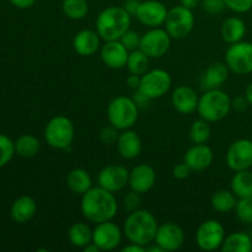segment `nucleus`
I'll return each instance as SVG.
<instances>
[{
	"instance_id": "nucleus-15",
	"label": "nucleus",
	"mask_w": 252,
	"mask_h": 252,
	"mask_svg": "<svg viewBox=\"0 0 252 252\" xmlns=\"http://www.w3.org/2000/svg\"><path fill=\"white\" fill-rule=\"evenodd\" d=\"M98 186L116 193L127 187L129 182V171L122 165H107L97 176Z\"/></svg>"
},
{
	"instance_id": "nucleus-10",
	"label": "nucleus",
	"mask_w": 252,
	"mask_h": 252,
	"mask_svg": "<svg viewBox=\"0 0 252 252\" xmlns=\"http://www.w3.org/2000/svg\"><path fill=\"white\" fill-rule=\"evenodd\" d=\"M172 79L169 71L164 69H153L142 75V84L139 90L152 100L160 98L171 89Z\"/></svg>"
},
{
	"instance_id": "nucleus-49",
	"label": "nucleus",
	"mask_w": 252,
	"mask_h": 252,
	"mask_svg": "<svg viewBox=\"0 0 252 252\" xmlns=\"http://www.w3.org/2000/svg\"><path fill=\"white\" fill-rule=\"evenodd\" d=\"M202 2V0H181V5L182 6L187 7L189 10L196 9L197 6H199Z\"/></svg>"
},
{
	"instance_id": "nucleus-51",
	"label": "nucleus",
	"mask_w": 252,
	"mask_h": 252,
	"mask_svg": "<svg viewBox=\"0 0 252 252\" xmlns=\"http://www.w3.org/2000/svg\"><path fill=\"white\" fill-rule=\"evenodd\" d=\"M245 97L248 98L249 103H250V105L252 106V83L250 84V85L248 86V88H246V90H245Z\"/></svg>"
},
{
	"instance_id": "nucleus-42",
	"label": "nucleus",
	"mask_w": 252,
	"mask_h": 252,
	"mask_svg": "<svg viewBox=\"0 0 252 252\" xmlns=\"http://www.w3.org/2000/svg\"><path fill=\"white\" fill-rule=\"evenodd\" d=\"M191 172L192 170L189 169V166L186 162H179L172 169V176L177 180H186L191 175Z\"/></svg>"
},
{
	"instance_id": "nucleus-33",
	"label": "nucleus",
	"mask_w": 252,
	"mask_h": 252,
	"mask_svg": "<svg viewBox=\"0 0 252 252\" xmlns=\"http://www.w3.org/2000/svg\"><path fill=\"white\" fill-rule=\"evenodd\" d=\"M62 10L69 19L81 20L89 12L88 0H63Z\"/></svg>"
},
{
	"instance_id": "nucleus-24",
	"label": "nucleus",
	"mask_w": 252,
	"mask_h": 252,
	"mask_svg": "<svg viewBox=\"0 0 252 252\" xmlns=\"http://www.w3.org/2000/svg\"><path fill=\"white\" fill-rule=\"evenodd\" d=\"M37 212V204L32 197L22 196L14 202L11 207V218L16 223H26L33 218Z\"/></svg>"
},
{
	"instance_id": "nucleus-9",
	"label": "nucleus",
	"mask_w": 252,
	"mask_h": 252,
	"mask_svg": "<svg viewBox=\"0 0 252 252\" xmlns=\"http://www.w3.org/2000/svg\"><path fill=\"white\" fill-rule=\"evenodd\" d=\"M225 229L216 219H208L198 226L196 231V243L203 251H216L221 248L225 239Z\"/></svg>"
},
{
	"instance_id": "nucleus-43",
	"label": "nucleus",
	"mask_w": 252,
	"mask_h": 252,
	"mask_svg": "<svg viewBox=\"0 0 252 252\" xmlns=\"http://www.w3.org/2000/svg\"><path fill=\"white\" fill-rule=\"evenodd\" d=\"M132 100L134 101V103L137 105V107L139 108V110H142V108H147L149 107L150 102H152V98L148 97L145 94H143L140 90H134V94H133L132 96Z\"/></svg>"
},
{
	"instance_id": "nucleus-35",
	"label": "nucleus",
	"mask_w": 252,
	"mask_h": 252,
	"mask_svg": "<svg viewBox=\"0 0 252 252\" xmlns=\"http://www.w3.org/2000/svg\"><path fill=\"white\" fill-rule=\"evenodd\" d=\"M235 213L241 223L252 224V196L238 199Z\"/></svg>"
},
{
	"instance_id": "nucleus-16",
	"label": "nucleus",
	"mask_w": 252,
	"mask_h": 252,
	"mask_svg": "<svg viewBox=\"0 0 252 252\" xmlns=\"http://www.w3.org/2000/svg\"><path fill=\"white\" fill-rule=\"evenodd\" d=\"M185 233L177 224L169 221L158 226L154 244L164 251H177L184 246Z\"/></svg>"
},
{
	"instance_id": "nucleus-11",
	"label": "nucleus",
	"mask_w": 252,
	"mask_h": 252,
	"mask_svg": "<svg viewBox=\"0 0 252 252\" xmlns=\"http://www.w3.org/2000/svg\"><path fill=\"white\" fill-rule=\"evenodd\" d=\"M171 39L166 30L153 27L142 36L139 49H142L149 58H160L169 52Z\"/></svg>"
},
{
	"instance_id": "nucleus-19",
	"label": "nucleus",
	"mask_w": 252,
	"mask_h": 252,
	"mask_svg": "<svg viewBox=\"0 0 252 252\" xmlns=\"http://www.w3.org/2000/svg\"><path fill=\"white\" fill-rule=\"evenodd\" d=\"M199 97L196 90L186 85L177 86L171 95V103L175 110L181 115H191L198 107Z\"/></svg>"
},
{
	"instance_id": "nucleus-7",
	"label": "nucleus",
	"mask_w": 252,
	"mask_h": 252,
	"mask_svg": "<svg viewBox=\"0 0 252 252\" xmlns=\"http://www.w3.org/2000/svg\"><path fill=\"white\" fill-rule=\"evenodd\" d=\"M194 27L193 11L179 5L169 10L165 21V30L169 32L171 38H186Z\"/></svg>"
},
{
	"instance_id": "nucleus-5",
	"label": "nucleus",
	"mask_w": 252,
	"mask_h": 252,
	"mask_svg": "<svg viewBox=\"0 0 252 252\" xmlns=\"http://www.w3.org/2000/svg\"><path fill=\"white\" fill-rule=\"evenodd\" d=\"M139 116V108L127 96H117L112 98L107 106V118L110 125L120 130L130 129L135 126Z\"/></svg>"
},
{
	"instance_id": "nucleus-36",
	"label": "nucleus",
	"mask_w": 252,
	"mask_h": 252,
	"mask_svg": "<svg viewBox=\"0 0 252 252\" xmlns=\"http://www.w3.org/2000/svg\"><path fill=\"white\" fill-rule=\"evenodd\" d=\"M15 153V143L9 137L0 134V167L9 164Z\"/></svg>"
},
{
	"instance_id": "nucleus-17",
	"label": "nucleus",
	"mask_w": 252,
	"mask_h": 252,
	"mask_svg": "<svg viewBox=\"0 0 252 252\" xmlns=\"http://www.w3.org/2000/svg\"><path fill=\"white\" fill-rule=\"evenodd\" d=\"M157 182V172L154 167L148 164H139L129 171V182L128 186L130 189L143 194L149 192Z\"/></svg>"
},
{
	"instance_id": "nucleus-48",
	"label": "nucleus",
	"mask_w": 252,
	"mask_h": 252,
	"mask_svg": "<svg viewBox=\"0 0 252 252\" xmlns=\"http://www.w3.org/2000/svg\"><path fill=\"white\" fill-rule=\"evenodd\" d=\"M147 250V248H144V246L142 245H138V244H134V243H129V245L125 246V248L122 249L123 252H144Z\"/></svg>"
},
{
	"instance_id": "nucleus-34",
	"label": "nucleus",
	"mask_w": 252,
	"mask_h": 252,
	"mask_svg": "<svg viewBox=\"0 0 252 252\" xmlns=\"http://www.w3.org/2000/svg\"><path fill=\"white\" fill-rule=\"evenodd\" d=\"M212 134L211 127H209V122L207 121L199 120L194 121L192 123L191 128H189V139L194 143V144H204L209 140Z\"/></svg>"
},
{
	"instance_id": "nucleus-50",
	"label": "nucleus",
	"mask_w": 252,
	"mask_h": 252,
	"mask_svg": "<svg viewBox=\"0 0 252 252\" xmlns=\"http://www.w3.org/2000/svg\"><path fill=\"white\" fill-rule=\"evenodd\" d=\"M83 251L84 252H98L100 251V249H98L95 244L91 243V244H89L88 246H85V248L83 249Z\"/></svg>"
},
{
	"instance_id": "nucleus-32",
	"label": "nucleus",
	"mask_w": 252,
	"mask_h": 252,
	"mask_svg": "<svg viewBox=\"0 0 252 252\" xmlns=\"http://www.w3.org/2000/svg\"><path fill=\"white\" fill-rule=\"evenodd\" d=\"M149 61L150 58L142 51V49H135L129 52L127 61V69L130 74H137L143 75L149 70Z\"/></svg>"
},
{
	"instance_id": "nucleus-30",
	"label": "nucleus",
	"mask_w": 252,
	"mask_h": 252,
	"mask_svg": "<svg viewBox=\"0 0 252 252\" xmlns=\"http://www.w3.org/2000/svg\"><path fill=\"white\" fill-rule=\"evenodd\" d=\"M238 203V197L234 194L233 191L228 189H219L213 193L211 198L212 208L218 213H229L234 211Z\"/></svg>"
},
{
	"instance_id": "nucleus-18",
	"label": "nucleus",
	"mask_w": 252,
	"mask_h": 252,
	"mask_svg": "<svg viewBox=\"0 0 252 252\" xmlns=\"http://www.w3.org/2000/svg\"><path fill=\"white\" fill-rule=\"evenodd\" d=\"M101 59L111 69H122L127 65L129 51L121 43L120 39L106 41L100 48Z\"/></svg>"
},
{
	"instance_id": "nucleus-8",
	"label": "nucleus",
	"mask_w": 252,
	"mask_h": 252,
	"mask_svg": "<svg viewBox=\"0 0 252 252\" xmlns=\"http://www.w3.org/2000/svg\"><path fill=\"white\" fill-rule=\"evenodd\" d=\"M225 63L229 70L238 75L252 73V43L240 41L233 43L225 53Z\"/></svg>"
},
{
	"instance_id": "nucleus-39",
	"label": "nucleus",
	"mask_w": 252,
	"mask_h": 252,
	"mask_svg": "<svg viewBox=\"0 0 252 252\" xmlns=\"http://www.w3.org/2000/svg\"><path fill=\"white\" fill-rule=\"evenodd\" d=\"M118 137H120V129L113 127L112 125L106 126V127H103L100 132L101 142L106 145L116 144L118 140Z\"/></svg>"
},
{
	"instance_id": "nucleus-21",
	"label": "nucleus",
	"mask_w": 252,
	"mask_h": 252,
	"mask_svg": "<svg viewBox=\"0 0 252 252\" xmlns=\"http://www.w3.org/2000/svg\"><path fill=\"white\" fill-rule=\"evenodd\" d=\"M116 145H117V150L120 155L126 160H133L139 157L143 148L142 139L134 130H132V128L121 130Z\"/></svg>"
},
{
	"instance_id": "nucleus-20",
	"label": "nucleus",
	"mask_w": 252,
	"mask_h": 252,
	"mask_svg": "<svg viewBox=\"0 0 252 252\" xmlns=\"http://www.w3.org/2000/svg\"><path fill=\"white\" fill-rule=\"evenodd\" d=\"M214 160L213 150L211 147L204 144H194L186 152L184 161L189 166L192 171H203L208 169Z\"/></svg>"
},
{
	"instance_id": "nucleus-44",
	"label": "nucleus",
	"mask_w": 252,
	"mask_h": 252,
	"mask_svg": "<svg viewBox=\"0 0 252 252\" xmlns=\"http://www.w3.org/2000/svg\"><path fill=\"white\" fill-rule=\"evenodd\" d=\"M249 105H250V103H249L248 98H246L245 96H236L234 100H231V108L238 111V112H243V111H245Z\"/></svg>"
},
{
	"instance_id": "nucleus-14",
	"label": "nucleus",
	"mask_w": 252,
	"mask_h": 252,
	"mask_svg": "<svg viewBox=\"0 0 252 252\" xmlns=\"http://www.w3.org/2000/svg\"><path fill=\"white\" fill-rule=\"evenodd\" d=\"M167 12L169 10L161 1L145 0V1H140L134 16L140 24L153 29V27H160L161 25H165Z\"/></svg>"
},
{
	"instance_id": "nucleus-3",
	"label": "nucleus",
	"mask_w": 252,
	"mask_h": 252,
	"mask_svg": "<svg viewBox=\"0 0 252 252\" xmlns=\"http://www.w3.org/2000/svg\"><path fill=\"white\" fill-rule=\"evenodd\" d=\"M132 24V15L123 6H108L96 19V31L103 41L120 39Z\"/></svg>"
},
{
	"instance_id": "nucleus-29",
	"label": "nucleus",
	"mask_w": 252,
	"mask_h": 252,
	"mask_svg": "<svg viewBox=\"0 0 252 252\" xmlns=\"http://www.w3.org/2000/svg\"><path fill=\"white\" fill-rule=\"evenodd\" d=\"M230 187L238 198L252 196V172L250 169L236 171L231 179Z\"/></svg>"
},
{
	"instance_id": "nucleus-6",
	"label": "nucleus",
	"mask_w": 252,
	"mask_h": 252,
	"mask_svg": "<svg viewBox=\"0 0 252 252\" xmlns=\"http://www.w3.org/2000/svg\"><path fill=\"white\" fill-rule=\"evenodd\" d=\"M75 137L73 122L65 116L58 115L51 118L44 128V140L53 149L66 150Z\"/></svg>"
},
{
	"instance_id": "nucleus-37",
	"label": "nucleus",
	"mask_w": 252,
	"mask_h": 252,
	"mask_svg": "<svg viewBox=\"0 0 252 252\" xmlns=\"http://www.w3.org/2000/svg\"><path fill=\"white\" fill-rule=\"evenodd\" d=\"M140 36L137 31H133V30H128L125 34L120 38L121 43L126 47L129 52L135 51V49H139L140 46Z\"/></svg>"
},
{
	"instance_id": "nucleus-45",
	"label": "nucleus",
	"mask_w": 252,
	"mask_h": 252,
	"mask_svg": "<svg viewBox=\"0 0 252 252\" xmlns=\"http://www.w3.org/2000/svg\"><path fill=\"white\" fill-rule=\"evenodd\" d=\"M127 85L129 86L132 90H139L140 84H142V75H137V74H130L126 80Z\"/></svg>"
},
{
	"instance_id": "nucleus-23",
	"label": "nucleus",
	"mask_w": 252,
	"mask_h": 252,
	"mask_svg": "<svg viewBox=\"0 0 252 252\" xmlns=\"http://www.w3.org/2000/svg\"><path fill=\"white\" fill-rule=\"evenodd\" d=\"M229 76V68L226 63L216 62L212 63L202 76V86L206 90L219 89L226 81Z\"/></svg>"
},
{
	"instance_id": "nucleus-1",
	"label": "nucleus",
	"mask_w": 252,
	"mask_h": 252,
	"mask_svg": "<svg viewBox=\"0 0 252 252\" xmlns=\"http://www.w3.org/2000/svg\"><path fill=\"white\" fill-rule=\"evenodd\" d=\"M80 208L85 219L98 224L115 218L118 211V203L115 193L97 186L91 187L83 194Z\"/></svg>"
},
{
	"instance_id": "nucleus-25",
	"label": "nucleus",
	"mask_w": 252,
	"mask_h": 252,
	"mask_svg": "<svg viewBox=\"0 0 252 252\" xmlns=\"http://www.w3.org/2000/svg\"><path fill=\"white\" fill-rule=\"evenodd\" d=\"M221 37L224 41L229 44L236 43V42L243 41L246 34V25L240 17H229L223 22V26L220 30Z\"/></svg>"
},
{
	"instance_id": "nucleus-2",
	"label": "nucleus",
	"mask_w": 252,
	"mask_h": 252,
	"mask_svg": "<svg viewBox=\"0 0 252 252\" xmlns=\"http://www.w3.org/2000/svg\"><path fill=\"white\" fill-rule=\"evenodd\" d=\"M158 226L159 224L154 214L139 208L128 214L123 224V234L129 243L147 248L154 243Z\"/></svg>"
},
{
	"instance_id": "nucleus-47",
	"label": "nucleus",
	"mask_w": 252,
	"mask_h": 252,
	"mask_svg": "<svg viewBox=\"0 0 252 252\" xmlns=\"http://www.w3.org/2000/svg\"><path fill=\"white\" fill-rule=\"evenodd\" d=\"M10 2L19 9H29V7L33 6L36 0H10Z\"/></svg>"
},
{
	"instance_id": "nucleus-26",
	"label": "nucleus",
	"mask_w": 252,
	"mask_h": 252,
	"mask_svg": "<svg viewBox=\"0 0 252 252\" xmlns=\"http://www.w3.org/2000/svg\"><path fill=\"white\" fill-rule=\"evenodd\" d=\"M66 186L73 193L84 194L93 187V180L86 170L74 169L66 176Z\"/></svg>"
},
{
	"instance_id": "nucleus-28",
	"label": "nucleus",
	"mask_w": 252,
	"mask_h": 252,
	"mask_svg": "<svg viewBox=\"0 0 252 252\" xmlns=\"http://www.w3.org/2000/svg\"><path fill=\"white\" fill-rule=\"evenodd\" d=\"M68 239L73 246L84 249L93 243V229L86 223H74L68 230Z\"/></svg>"
},
{
	"instance_id": "nucleus-38",
	"label": "nucleus",
	"mask_w": 252,
	"mask_h": 252,
	"mask_svg": "<svg viewBox=\"0 0 252 252\" xmlns=\"http://www.w3.org/2000/svg\"><path fill=\"white\" fill-rule=\"evenodd\" d=\"M140 206H142L140 193L130 189V192H128L125 196V198H123V207H125V209L128 213H130V212H134L137 209H139Z\"/></svg>"
},
{
	"instance_id": "nucleus-31",
	"label": "nucleus",
	"mask_w": 252,
	"mask_h": 252,
	"mask_svg": "<svg viewBox=\"0 0 252 252\" xmlns=\"http://www.w3.org/2000/svg\"><path fill=\"white\" fill-rule=\"evenodd\" d=\"M39 140L34 135L25 134L15 142V153L22 158H33L39 152Z\"/></svg>"
},
{
	"instance_id": "nucleus-27",
	"label": "nucleus",
	"mask_w": 252,
	"mask_h": 252,
	"mask_svg": "<svg viewBox=\"0 0 252 252\" xmlns=\"http://www.w3.org/2000/svg\"><path fill=\"white\" fill-rule=\"evenodd\" d=\"M220 250L223 252H251L252 239L249 234L243 231L233 233L225 236Z\"/></svg>"
},
{
	"instance_id": "nucleus-22",
	"label": "nucleus",
	"mask_w": 252,
	"mask_h": 252,
	"mask_svg": "<svg viewBox=\"0 0 252 252\" xmlns=\"http://www.w3.org/2000/svg\"><path fill=\"white\" fill-rule=\"evenodd\" d=\"M73 48L79 56L90 57L101 48V37L97 31L83 30L73 39Z\"/></svg>"
},
{
	"instance_id": "nucleus-12",
	"label": "nucleus",
	"mask_w": 252,
	"mask_h": 252,
	"mask_svg": "<svg viewBox=\"0 0 252 252\" xmlns=\"http://www.w3.org/2000/svg\"><path fill=\"white\" fill-rule=\"evenodd\" d=\"M123 238V231L112 220L96 224L93 230V243L100 251H112L120 246Z\"/></svg>"
},
{
	"instance_id": "nucleus-13",
	"label": "nucleus",
	"mask_w": 252,
	"mask_h": 252,
	"mask_svg": "<svg viewBox=\"0 0 252 252\" xmlns=\"http://www.w3.org/2000/svg\"><path fill=\"white\" fill-rule=\"evenodd\" d=\"M226 165L233 171L249 170L252 166V140L238 139L226 152Z\"/></svg>"
},
{
	"instance_id": "nucleus-41",
	"label": "nucleus",
	"mask_w": 252,
	"mask_h": 252,
	"mask_svg": "<svg viewBox=\"0 0 252 252\" xmlns=\"http://www.w3.org/2000/svg\"><path fill=\"white\" fill-rule=\"evenodd\" d=\"M201 5L204 11L209 15L220 14L224 7H226L224 0H202Z\"/></svg>"
},
{
	"instance_id": "nucleus-40",
	"label": "nucleus",
	"mask_w": 252,
	"mask_h": 252,
	"mask_svg": "<svg viewBox=\"0 0 252 252\" xmlns=\"http://www.w3.org/2000/svg\"><path fill=\"white\" fill-rule=\"evenodd\" d=\"M224 1L228 9L238 14H244L252 9V0H224Z\"/></svg>"
},
{
	"instance_id": "nucleus-46",
	"label": "nucleus",
	"mask_w": 252,
	"mask_h": 252,
	"mask_svg": "<svg viewBox=\"0 0 252 252\" xmlns=\"http://www.w3.org/2000/svg\"><path fill=\"white\" fill-rule=\"evenodd\" d=\"M139 4H140L139 0H126V1L123 2V7H125V9L127 10L132 16H134Z\"/></svg>"
},
{
	"instance_id": "nucleus-4",
	"label": "nucleus",
	"mask_w": 252,
	"mask_h": 252,
	"mask_svg": "<svg viewBox=\"0 0 252 252\" xmlns=\"http://www.w3.org/2000/svg\"><path fill=\"white\" fill-rule=\"evenodd\" d=\"M231 110V98L225 91L220 89H212L207 90L199 97L198 112L202 120L209 123L219 122L228 116Z\"/></svg>"
}]
</instances>
